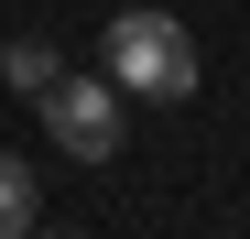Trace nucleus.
I'll list each match as a JSON object with an SVG mask.
<instances>
[{
	"label": "nucleus",
	"mask_w": 250,
	"mask_h": 239,
	"mask_svg": "<svg viewBox=\"0 0 250 239\" xmlns=\"http://www.w3.org/2000/svg\"><path fill=\"white\" fill-rule=\"evenodd\" d=\"M0 76H11L22 98H44V87H55L65 65H55V44H44V33H22V44H0Z\"/></svg>",
	"instance_id": "obj_3"
},
{
	"label": "nucleus",
	"mask_w": 250,
	"mask_h": 239,
	"mask_svg": "<svg viewBox=\"0 0 250 239\" xmlns=\"http://www.w3.org/2000/svg\"><path fill=\"white\" fill-rule=\"evenodd\" d=\"M33 239H76V228H33Z\"/></svg>",
	"instance_id": "obj_5"
},
{
	"label": "nucleus",
	"mask_w": 250,
	"mask_h": 239,
	"mask_svg": "<svg viewBox=\"0 0 250 239\" xmlns=\"http://www.w3.org/2000/svg\"><path fill=\"white\" fill-rule=\"evenodd\" d=\"M98 76H109L120 98H142V109H185L207 65H196V33L174 11H120L98 33Z\"/></svg>",
	"instance_id": "obj_1"
},
{
	"label": "nucleus",
	"mask_w": 250,
	"mask_h": 239,
	"mask_svg": "<svg viewBox=\"0 0 250 239\" xmlns=\"http://www.w3.org/2000/svg\"><path fill=\"white\" fill-rule=\"evenodd\" d=\"M0 239H33V163L0 152Z\"/></svg>",
	"instance_id": "obj_4"
},
{
	"label": "nucleus",
	"mask_w": 250,
	"mask_h": 239,
	"mask_svg": "<svg viewBox=\"0 0 250 239\" xmlns=\"http://www.w3.org/2000/svg\"><path fill=\"white\" fill-rule=\"evenodd\" d=\"M33 109H44V131L76 152V163H109V152H120V131H131V98H120L109 76H55Z\"/></svg>",
	"instance_id": "obj_2"
}]
</instances>
